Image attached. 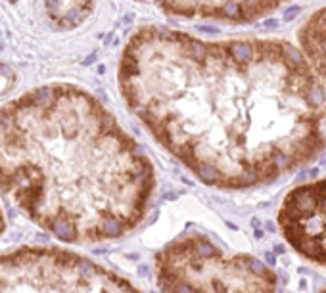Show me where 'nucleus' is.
Here are the masks:
<instances>
[{"mask_svg":"<svg viewBox=\"0 0 326 293\" xmlns=\"http://www.w3.org/2000/svg\"><path fill=\"white\" fill-rule=\"evenodd\" d=\"M282 44L204 40L148 25L127 40L117 81L131 113L196 178L215 188L267 184L317 153L276 111L288 88Z\"/></svg>","mask_w":326,"mask_h":293,"instance_id":"obj_1","label":"nucleus"},{"mask_svg":"<svg viewBox=\"0 0 326 293\" xmlns=\"http://www.w3.org/2000/svg\"><path fill=\"white\" fill-rule=\"evenodd\" d=\"M0 190L58 240L96 243L142 222L156 171L98 98L46 84L0 105Z\"/></svg>","mask_w":326,"mask_h":293,"instance_id":"obj_2","label":"nucleus"},{"mask_svg":"<svg viewBox=\"0 0 326 293\" xmlns=\"http://www.w3.org/2000/svg\"><path fill=\"white\" fill-rule=\"evenodd\" d=\"M163 293H278V278L259 259L228 253L204 234H182L154 259Z\"/></svg>","mask_w":326,"mask_h":293,"instance_id":"obj_3","label":"nucleus"},{"mask_svg":"<svg viewBox=\"0 0 326 293\" xmlns=\"http://www.w3.org/2000/svg\"><path fill=\"white\" fill-rule=\"evenodd\" d=\"M0 293H140L127 278L73 251L19 247L0 255Z\"/></svg>","mask_w":326,"mask_h":293,"instance_id":"obj_4","label":"nucleus"},{"mask_svg":"<svg viewBox=\"0 0 326 293\" xmlns=\"http://www.w3.org/2000/svg\"><path fill=\"white\" fill-rule=\"evenodd\" d=\"M278 222L299 255L326 266V181L294 190L282 203Z\"/></svg>","mask_w":326,"mask_h":293,"instance_id":"obj_5","label":"nucleus"},{"mask_svg":"<svg viewBox=\"0 0 326 293\" xmlns=\"http://www.w3.org/2000/svg\"><path fill=\"white\" fill-rule=\"evenodd\" d=\"M177 17L251 21L265 12L259 0H140Z\"/></svg>","mask_w":326,"mask_h":293,"instance_id":"obj_6","label":"nucleus"},{"mask_svg":"<svg viewBox=\"0 0 326 293\" xmlns=\"http://www.w3.org/2000/svg\"><path fill=\"white\" fill-rule=\"evenodd\" d=\"M96 0H46V14L60 29H73L92 14Z\"/></svg>","mask_w":326,"mask_h":293,"instance_id":"obj_7","label":"nucleus"},{"mask_svg":"<svg viewBox=\"0 0 326 293\" xmlns=\"http://www.w3.org/2000/svg\"><path fill=\"white\" fill-rule=\"evenodd\" d=\"M303 100L311 105V107L322 105V102H324V91H322V86H320L319 83L311 81V83L307 84V88L303 91Z\"/></svg>","mask_w":326,"mask_h":293,"instance_id":"obj_8","label":"nucleus"},{"mask_svg":"<svg viewBox=\"0 0 326 293\" xmlns=\"http://www.w3.org/2000/svg\"><path fill=\"white\" fill-rule=\"evenodd\" d=\"M282 61L288 65L290 69H296L299 65H303V56L301 52L290 44H282Z\"/></svg>","mask_w":326,"mask_h":293,"instance_id":"obj_9","label":"nucleus"},{"mask_svg":"<svg viewBox=\"0 0 326 293\" xmlns=\"http://www.w3.org/2000/svg\"><path fill=\"white\" fill-rule=\"evenodd\" d=\"M14 83H15V73L8 65L0 63V96H4L6 92L12 91Z\"/></svg>","mask_w":326,"mask_h":293,"instance_id":"obj_10","label":"nucleus"},{"mask_svg":"<svg viewBox=\"0 0 326 293\" xmlns=\"http://www.w3.org/2000/svg\"><path fill=\"white\" fill-rule=\"evenodd\" d=\"M299 12H301V8H299V6H292V8H288V10L284 12V19H286V21H292V19H294V17H296V15L299 14Z\"/></svg>","mask_w":326,"mask_h":293,"instance_id":"obj_11","label":"nucleus"},{"mask_svg":"<svg viewBox=\"0 0 326 293\" xmlns=\"http://www.w3.org/2000/svg\"><path fill=\"white\" fill-rule=\"evenodd\" d=\"M265 27L267 29H276V27H278V21H276V19H269V21L265 23Z\"/></svg>","mask_w":326,"mask_h":293,"instance_id":"obj_12","label":"nucleus"},{"mask_svg":"<svg viewBox=\"0 0 326 293\" xmlns=\"http://www.w3.org/2000/svg\"><path fill=\"white\" fill-rule=\"evenodd\" d=\"M4 226H6V220H4V213H2V207H0V234L4 232Z\"/></svg>","mask_w":326,"mask_h":293,"instance_id":"obj_13","label":"nucleus"},{"mask_svg":"<svg viewBox=\"0 0 326 293\" xmlns=\"http://www.w3.org/2000/svg\"><path fill=\"white\" fill-rule=\"evenodd\" d=\"M322 293H326V289H324V291H322Z\"/></svg>","mask_w":326,"mask_h":293,"instance_id":"obj_14","label":"nucleus"}]
</instances>
